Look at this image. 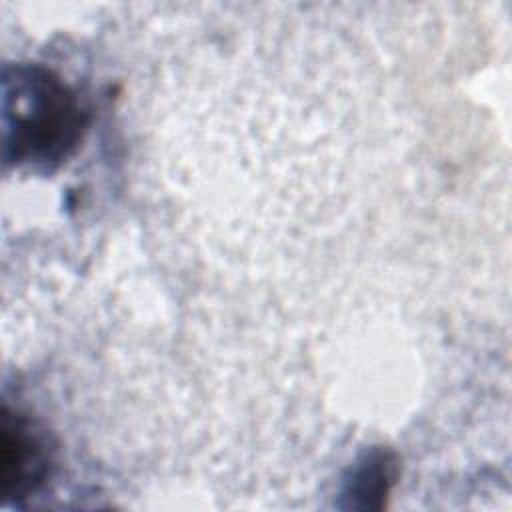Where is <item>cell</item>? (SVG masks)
<instances>
[{"mask_svg":"<svg viewBox=\"0 0 512 512\" xmlns=\"http://www.w3.org/2000/svg\"><path fill=\"white\" fill-rule=\"evenodd\" d=\"M0 480L6 500H22L34 494L48 476L50 448L40 430L22 414L4 410Z\"/></svg>","mask_w":512,"mask_h":512,"instance_id":"2","label":"cell"},{"mask_svg":"<svg viewBox=\"0 0 512 512\" xmlns=\"http://www.w3.org/2000/svg\"><path fill=\"white\" fill-rule=\"evenodd\" d=\"M88 124L76 94L54 72L24 64L4 76L6 158L56 166L80 142Z\"/></svg>","mask_w":512,"mask_h":512,"instance_id":"1","label":"cell"},{"mask_svg":"<svg viewBox=\"0 0 512 512\" xmlns=\"http://www.w3.org/2000/svg\"><path fill=\"white\" fill-rule=\"evenodd\" d=\"M394 460L384 450H374L366 454L362 462L352 470V478L346 486V496L352 498L354 506L378 508L382 498L388 494L394 478Z\"/></svg>","mask_w":512,"mask_h":512,"instance_id":"3","label":"cell"}]
</instances>
